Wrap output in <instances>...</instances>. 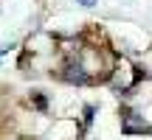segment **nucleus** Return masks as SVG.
<instances>
[{"instance_id": "1", "label": "nucleus", "mask_w": 152, "mask_h": 140, "mask_svg": "<svg viewBox=\"0 0 152 140\" xmlns=\"http://www.w3.org/2000/svg\"><path fill=\"white\" fill-rule=\"evenodd\" d=\"M138 112H132V109H124V132H147V123H144V121H138L135 118Z\"/></svg>"}, {"instance_id": "2", "label": "nucleus", "mask_w": 152, "mask_h": 140, "mask_svg": "<svg viewBox=\"0 0 152 140\" xmlns=\"http://www.w3.org/2000/svg\"><path fill=\"white\" fill-rule=\"evenodd\" d=\"M82 6H87V9H90V6H96V0H79Z\"/></svg>"}]
</instances>
